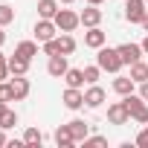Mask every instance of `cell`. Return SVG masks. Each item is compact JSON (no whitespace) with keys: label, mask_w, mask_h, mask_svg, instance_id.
Returning a JSON list of instances; mask_svg holds the SVG:
<instances>
[{"label":"cell","mask_w":148,"mask_h":148,"mask_svg":"<svg viewBox=\"0 0 148 148\" xmlns=\"http://www.w3.org/2000/svg\"><path fill=\"white\" fill-rule=\"evenodd\" d=\"M87 3H93V6H102V3H105V0H87Z\"/></svg>","instance_id":"74e56055"},{"label":"cell","mask_w":148,"mask_h":148,"mask_svg":"<svg viewBox=\"0 0 148 148\" xmlns=\"http://www.w3.org/2000/svg\"><path fill=\"white\" fill-rule=\"evenodd\" d=\"M6 108H9L6 102H0V116H3V113H6Z\"/></svg>","instance_id":"8d00e7d4"},{"label":"cell","mask_w":148,"mask_h":148,"mask_svg":"<svg viewBox=\"0 0 148 148\" xmlns=\"http://www.w3.org/2000/svg\"><path fill=\"white\" fill-rule=\"evenodd\" d=\"M145 3H148V0H145Z\"/></svg>","instance_id":"ab89813d"},{"label":"cell","mask_w":148,"mask_h":148,"mask_svg":"<svg viewBox=\"0 0 148 148\" xmlns=\"http://www.w3.org/2000/svg\"><path fill=\"white\" fill-rule=\"evenodd\" d=\"M128 76L136 82V84H142V82H148V64L139 58V61H134L131 64V73H128Z\"/></svg>","instance_id":"ffe728a7"},{"label":"cell","mask_w":148,"mask_h":148,"mask_svg":"<svg viewBox=\"0 0 148 148\" xmlns=\"http://www.w3.org/2000/svg\"><path fill=\"white\" fill-rule=\"evenodd\" d=\"M139 148H148V125H142V131L136 134V139H134Z\"/></svg>","instance_id":"f546056e"},{"label":"cell","mask_w":148,"mask_h":148,"mask_svg":"<svg viewBox=\"0 0 148 148\" xmlns=\"http://www.w3.org/2000/svg\"><path fill=\"white\" fill-rule=\"evenodd\" d=\"M9 84H12L15 102H23V99L32 93V84H29V79H26V76H12V79H9Z\"/></svg>","instance_id":"30bf717a"},{"label":"cell","mask_w":148,"mask_h":148,"mask_svg":"<svg viewBox=\"0 0 148 148\" xmlns=\"http://www.w3.org/2000/svg\"><path fill=\"white\" fill-rule=\"evenodd\" d=\"M145 12H148L145 0H125V21L128 23H142Z\"/></svg>","instance_id":"5b68a950"},{"label":"cell","mask_w":148,"mask_h":148,"mask_svg":"<svg viewBox=\"0 0 148 148\" xmlns=\"http://www.w3.org/2000/svg\"><path fill=\"white\" fill-rule=\"evenodd\" d=\"M52 21H55L58 32H76V29L82 26V18H79V12H73V9H58Z\"/></svg>","instance_id":"3957f363"},{"label":"cell","mask_w":148,"mask_h":148,"mask_svg":"<svg viewBox=\"0 0 148 148\" xmlns=\"http://www.w3.org/2000/svg\"><path fill=\"white\" fill-rule=\"evenodd\" d=\"M58 47H61V55H73L76 52V38H73V32H61L58 35Z\"/></svg>","instance_id":"7402d4cb"},{"label":"cell","mask_w":148,"mask_h":148,"mask_svg":"<svg viewBox=\"0 0 148 148\" xmlns=\"http://www.w3.org/2000/svg\"><path fill=\"white\" fill-rule=\"evenodd\" d=\"M139 26H142V29L148 32V12H145V18H142V23H139Z\"/></svg>","instance_id":"836d02e7"},{"label":"cell","mask_w":148,"mask_h":148,"mask_svg":"<svg viewBox=\"0 0 148 148\" xmlns=\"http://www.w3.org/2000/svg\"><path fill=\"white\" fill-rule=\"evenodd\" d=\"M134 87H136V82H134L131 76H119V73H116V79H113V90H116L119 96H128V93H134Z\"/></svg>","instance_id":"e0dca14e"},{"label":"cell","mask_w":148,"mask_h":148,"mask_svg":"<svg viewBox=\"0 0 148 148\" xmlns=\"http://www.w3.org/2000/svg\"><path fill=\"white\" fill-rule=\"evenodd\" d=\"M15 21V9L9 3H0V26H9Z\"/></svg>","instance_id":"d4e9b609"},{"label":"cell","mask_w":148,"mask_h":148,"mask_svg":"<svg viewBox=\"0 0 148 148\" xmlns=\"http://www.w3.org/2000/svg\"><path fill=\"white\" fill-rule=\"evenodd\" d=\"M15 125H18V113H15L12 108H6V113L0 116V128H3V131H9V128H15Z\"/></svg>","instance_id":"cb8c5ba5"},{"label":"cell","mask_w":148,"mask_h":148,"mask_svg":"<svg viewBox=\"0 0 148 148\" xmlns=\"http://www.w3.org/2000/svg\"><path fill=\"white\" fill-rule=\"evenodd\" d=\"M105 41H108V35L102 32V26H90V29L84 32V47H90V49L105 47Z\"/></svg>","instance_id":"4fadbf2b"},{"label":"cell","mask_w":148,"mask_h":148,"mask_svg":"<svg viewBox=\"0 0 148 148\" xmlns=\"http://www.w3.org/2000/svg\"><path fill=\"white\" fill-rule=\"evenodd\" d=\"M116 49H119V55H122L125 67H131L134 61H139V58L145 55V52H142V44H119Z\"/></svg>","instance_id":"9c48e42d"},{"label":"cell","mask_w":148,"mask_h":148,"mask_svg":"<svg viewBox=\"0 0 148 148\" xmlns=\"http://www.w3.org/2000/svg\"><path fill=\"white\" fill-rule=\"evenodd\" d=\"M15 55H21V58L32 61V58L38 55V41H21V44L15 47Z\"/></svg>","instance_id":"d6986e66"},{"label":"cell","mask_w":148,"mask_h":148,"mask_svg":"<svg viewBox=\"0 0 148 148\" xmlns=\"http://www.w3.org/2000/svg\"><path fill=\"white\" fill-rule=\"evenodd\" d=\"M96 64L102 67V73H113V76L125 67V61H122V55H119L116 47H99V52H96Z\"/></svg>","instance_id":"6da1fadb"},{"label":"cell","mask_w":148,"mask_h":148,"mask_svg":"<svg viewBox=\"0 0 148 148\" xmlns=\"http://www.w3.org/2000/svg\"><path fill=\"white\" fill-rule=\"evenodd\" d=\"M122 102H125V108H128V113H131L134 122L148 125V102L139 93H128V96H122Z\"/></svg>","instance_id":"7a4b0ae2"},{"label":"cell","mask_w":148,"mask_h":148,"mask_svg":"<svg viewBox=\"0 0 148 148\" xmlns=\"http://www.w3.org/2000/svg\"><path fill=\"white\" fill-rule=\"evenodd\" d=\"M105 99H108V93H105V87H99V82L84 90V105H87V108H102Z\"/></svg>","instance_id":"8fae6325"},{"label":"cell","mask_w":148,"mask_h":148,"mask_svg":"<svg viewBox=\"0 0 148 148\" xmlns=\"http://www.w3.org/2000/svg\"><path fill=\"white\" fill-rule=\"evenodd\" d=\"M99 76H102V67H99V64L84 67V82H87V84H96V82H99Z\"/></svg>","instance_id":"484cf974"},{"label":"cell","mask_w":148,"mask_h":148,"mask_svg":"<svg viewBox=\"0 0 148 148\" xmlns=\"http://www.w3.org/2000/svg\"><path fill=\"white\" fill-rule=\"evenodd\" d=\"M58 9H61L58 0H38V18H55Z\"/></svg>","instance_id":"44dd1931"},{"label":"cell","mask_w":148,"mask_h":148,"mask_svg":"<svg viewBox=\"0 0 148 148\" xmlns=\"http://www.w3.org/2000/svg\"><path fill=\"white\" fill-rule=\"evenodd\" d=\"M79 18H82V26H84V29L99 26V23H102V9H99V6H93V3H87V6L79 12Z\"/></svg>","instance_id":"ba28073f"},{"label":"cell","mask_w":148,"mask_h":148,"mask_svg":"<svg viewBox=\"0 0 148 148\" xmlns=\"http://www.w3.org/2000/svg\"><path fill=\"white\" fill-rule=\"evenodd\" d=\"M41 47H44V55H61L58 38H52V41H47V44H41Z\"/></svg>","instance_id":"83f0119b"},{"label":"cell","mask_w":148,"mask_h":148,"mask_svg":"<svg viewBox=\"0 0 148 148\" xmlns=\"http://www.w3.org/2000/svg\"><path fill=\"white\" fill-rule=\"evenodd\" d=\"M142 52L148 55V35H145V41H142Z\"/></svg>","instance_id":"d590c367"},{"label":"cell","mask_w":148,"mask_h":148,"mask_svg":"<svg viewBox=\"0 0 148 148\" xmlns=\"http://www.w3.org/2000/svg\"><path fill=\"white\" fill-rule=\"evenodd\" d=\"M32 32H35V41H38V44H47V41L58 38V26H55L52 18H38V23H35Z\"/></svg>","instance_id":"277c9868"},{"label":"cell","mask_w":148,"mask_h":148,"mask_svg":"<svg viewBox=\"0 0 148 148\" xmlns=\"http://www.w3.org/2000/svg\"><path fill=\"white\" fill-rule=\"evenodd\" d=\"M139 96L148 102V82H142V84H139Z\"/></svg>","instance_id":"1f68e13d"},{"label":"cell","mask_w":148,"mask_h":148,"mask_svg":"<svg viewBox=\"0 0 148 148\" xmlns=\"http://www.w3.org/2000/svg\"><path fill=\"white\" fill-rule=\"evenodd\" d=\"M70 70V64H67V55H49V61H47V73L52 79H64V73Z\"/></svg>","instance_id":"7c38bea8"},{"label":"cell","mask_w":148,"mask_h":148,"mask_svg":"<svg viewBox=\"0 0 148 148\" xmlns=\"http://www.w3.org/2000/svg\"><path fill=\"white\" fill-rule=\"evenodd\" d=\"M58 3H64V6H70V3H76V0H58Z\"/></svg>","instance_id":"f35d334b"},{"label":"cell","mask_w":148,"mask_h":148,"mask_svg":"<svg viewBox=\"0 0 148 148\" xmlns=\"http://www.w3.org/2000/svg\"><path fill=\"white\" fill-rule=\"evenodd\" d=\"M44 142V134L38 128H26L23 131V145H41Z\"/></svg>","instance_id":"603a6c76"},{"label":"cell","mask_w":148,"mask_h":148,"mask_svg":"<svg viewBox=\"0 0 148 148\" xmlns=\"http://www.w3.org/2000/svg\"><path fill=\"white\" fill-rule=\"evenodd\" d=\"M61 102H64L67 110H79V108H84V90L82 87H67L64 96H61Z\"/></svg>","instance_id":"52a82bcc"},{"label":"cell","mask_w":148,"mask_h":148,"mask_svg":"<svg viewBox=\"0 0 148 148\" xmlns=\"http://www.w3.org/2000/svg\"><path fill=\"white\" fill-rule=\"evenodd\" d=\"M67 125H70V131H73V139H76V145L84 142V139L90 136V125H87L84 119H73V122H67Z\"/></svg>","instance_id":"9a60e30c"},{"label":"cell","mask_w":148,"mask_h":148,"mask_svg":"<svg viewBox=\"0 0 148 148\" xmlns=\"http://www.w3.org/2000/svg\"><path fill=\"white\" fill-rule=\"evenodd\" d=\"M6 44V32H3V26H0V47Z\"/></svg>","instance_id":"e575fe53"},{"label":"cell","mask_w":148,"mask_h":148,"mask_svg":"<svg viewBox=\"0 0 148 148\" xmlns=\"http://www.w3.org/2000/svg\"><path fill=\"white\" fill-rule=\"evenodd\" d=\"M64 82H67V87H84V84H87V82H84V70L70 67V70L64 73Z\"/></svg>","instance_id":"ac0fdd59"},{"label":"cell","mask_w":148,"mask_h":148,"mask_svg":"<svg viewBox=\"0 0 148 148\" xmlns=\"http://www.w3.org/2000/svg\"><path fill=\"white\" fill-rule=\"evenodd\" d=\"M3 145H9V139H6V134H3V128H0V148Z\"/></svg>","instance_id":"d6a6232c"},{"label":"cell","mask_w":148,"mask_h":148,"mask_svg":"<svg viewBox=\"0 0 148 148\" xmlns=\"http://www.w3.org/2000/svg\"><path fill=\"white\" fill-rule=\"evenodd\" d=\"M29 64L32 61H26V58H21V55H9V73H12V76H26V73H29Z\"/></svg>","instance_id":"2e32d148"},{"label":"cell","mask_w":148,"mask_h":148,"mask_svg":"<svg viewBox=\"0 0 148 148\" xmlns=\"http://www.w3.org/2000/svg\"><path fill=\"white\" fill-rule=\"evenodd\" d=\"M52 139H55V145H58V148H73V145H76L70 125H58V128H55V134H52Z\"/></svg>","instance_id":"5bb4252c"},{"label":"cell","mask_w":148,"mask_h":148,"mask_svg":"<svg viewBox=\"0 0 148 148\" xmlns=\"http://www.w3.org/2000/svg\"><path fill=\"white\" fill-rule=\"evenodd\" d=\"M0 102H15V93H12V84L9 82H0Z\"/></svg>","instance_id":"4316f807"},{"label":"cell","mask_w":148,"mask_h":148,"mask_svg":"<svg viewBox=\"0 0 148 148\" xmlns=\"http://www.w3.org/2000/svg\"><path fill=\"white\" fill-rule=\"evenodd\" d=\"M9 76H12V73H9V61H6V64H0V82H6Z\"/></svg>","instance_id":"4dcf8cb0"},{"label":"cell","mask_w":148,"mask_h":148,"mask_svg":"<svg viewBox=\"0 0 148 148\" xmlns=\"http://www.w3.org/2000/svg\"><path fill=\"white\" fill-rule=\"evenodd\" d=\"M108 122H110V125H128V122H131V113H128L125 102L108 105Z\"/></svg>","instance_id":"8992f818"},{"label":"cell","mask_w":148,"mask_h":148,"mask_svg":"<svg viewBox=\"0 0 148 148\" xmlns=\"http://www.w3.org/2000/svg\"><path fill=\"white\" fill-rule=\"evenodd\" d=\"M102 145H108L105 136H87L84 139V148H102Z\"/></svg>","instance_id":"f1b7e54d"}]
</instances>
